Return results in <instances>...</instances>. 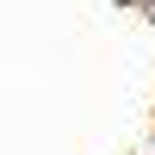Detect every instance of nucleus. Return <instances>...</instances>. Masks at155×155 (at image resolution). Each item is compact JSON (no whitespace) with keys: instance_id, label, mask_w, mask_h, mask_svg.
Wrapping results in <instances>:
<instances>
[{"instance_id":"f257e3e1","label":"nucleus","mask_w":155,"mask_h":155,"mask_svg":"<svg viewBox=\"0 0 155 155\" xmlns=\"http://www.w3.org/2000/svg\"><path fill=\"white\" fill-rule=\"evenodd\" d=\"M143 12H149V19H155V0H143Z\"/></svg>"}]
</instances>
